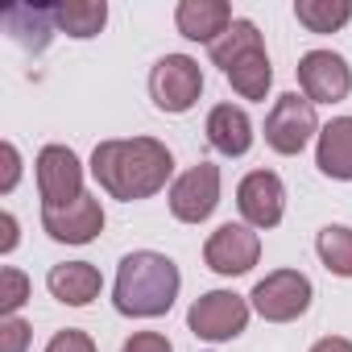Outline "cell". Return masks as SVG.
I'll return each instance as SVG.
<instances>
[{"label":"cell","mask_w":352,"mask_h":352,"mask_svg":"<svg viewBox=\"0 0 352 352\" xmlns=\"http://www.w3.org/2000/svg\"><path fill=\"white\" fill-rule=\"evenodd\" d=\"M30 340H34V327L25 319H17V315L0 319V352H25Z\"/></svg>","instance_id":"23"},{"label":"cell","mask_w":352,"mask_h":352,"mask_svg":"<svg viewBox=\"0 0 352 352\" xmlns=\"http://www.w3.org/2000/svg\"><path fill=\"white\" fill-rule=\"evenodd\" d=\"M208 145L224 157H245L253 149V120L236 104H216L208 112Z\"/></svg>","instance_id":"15"},{"label":"cell","mask_w":352,"mask_h":352,"mask_svg":"<svg viewBox=\"0 0 352 352\" xmlns=\"http://www.w3.org/2000/svg\"><path fill=\"white\" fill-rule=\"evenodd\" d=\"M187 327L195 340L204 344H224V340H236L245 327H249V302L232 290H208L191 302L187 311Z\"/></svg>","instance_id":"5"},{"label":"cell","mask_w":352,"mask_h":352,"mask_svg":"<svg viewBox=\"0 0 352 352\" xmlns=\"http://www.w3.org/2000/svg\"><path fill=\"white\" fill-rule=\"evenodd\" d=\"M42 228L58 245H91L104 232V208L96 195H83L67 208H42Z\"/></svg>","instance_id":"13"},{"label":"cell","mask_w":352,"mask_h":352,"mask_svg":"<svg viewBox=\"0 0 352 352\" xmlns=\"http://www.w3.org/2000/svg\"><path fill=\"white\" fill-rule=\"evenodd\" d=\"M179 265H174L170 257L162 253H129L116 270V286H112V302L120 315L129 319H157L174 307V298H179Z\"/></svg>","instance_id":"2"},{"label":"cell","mask_w":352,"mask_h":352,"mask_svg":"<svg viewBox=\"0 0 352 352\" xmlns=\"http://www.w3.org/2000/svg\"><path fill=\"white\" fill-rule=\"evenodd\" d=\"M0 232H5V236H0V253H13L17 249V220L9 212L0 216Z\"/></svg>","instance_id":"27"},{"label":"cell","mask_w":352,"mask_h":352,"mask_svg":"<svg viewBox=\"0 0 352 352\" xmlns=\"http://www.w3.org/2000/svg\"><path fill=\"white\" fill-rule=\"evenodd\" d=\"M0 157H5V179H0V191L9 195L17 187V179H21V153H17L13 141H5V145H0Z\"/></svg>","instance_id":"26"},{"label":"cell","mask_w":352,"mask_h":352,"mask_svg":"<svg viewBox=\"0 0 352 352\" xmlns=\"http://www.w3.org/2000/svg\"><path fill=\"white\" fill-rule=\"evenodd\" d=\"M311 352H352V340H344V336H323Z\"/></svg>","instance_id":"28"},{"label":"cell","mask_w":352,"mask_h":352,"mask_svg":"<svg viewBox=\"0 0 352 352\" xmlns=\"http://www.w3.org/2000/svg\"><path fill=\"white\" fill-rule=\"evenodd\" d=\"M216 204H220V166L212 162H195L170 187V212L183 224H204L216 212Z\"/></svg>","instance_id":"8"},{"label":"cell","mask_w":352,"mask_h":352,"mask_svg":"<svg viewBox=\"0 0 352 352\" xmlns=\"http://www.w3.org/2000/svg\"><path fill=\"white\" fill-rule=\"evenodd\" d=\"M38 195L42 208H67L75 199H83V166L75 157V149L67 145H46L38 153Z\"/></svg>","instance_id":"10"},{"label":"cell","mask_w":352,"mask_h":352,"mask_svg":"<svg viewBox=\"0 0 352 352\" xmlns=\"http://www.w3.org/2000/svg\"><path fill=\"white\" fill-rule=\"evenodd\" d=\"M298 87L311 104H340L352 91V71L336 50H311L298 58Z\"/></svg>","instance_id":"11"},{"label":"cell","mask_w":352,"mask_h":352,"mask_svg":"<svg viewBox=\"0 0 352 352\" xmlns=\"http://www.w3.org/2000/svg\"><path fill=\"white\" fill-rule=\"evenodd\" d=\"M0 25H5L25 50H46L50 34L58 30L54 25V5H9L5 13H0Z\"/></svg>","instance_id":"18"},{"label":"cell","mask_w":352,"mask_h":352,"mask_svg":"<svg viewBox=\"0 0 352 352\" xmlns=\"http://www.w3.org/2000/svg\"><path fill=\"white\" fill-rule=\"evenodd\" d=\"M174 25H179V34L191 38V42L216 46L232 25V9L224 0H183V5L174 9Z\"/></svg>","instance_id":"14"},{"label":"cell","mask_w":352,"mask_h":352,"mask_svg":"<svg viewBox=\"0 0 352 352\" xmlns=\"http://www.w3.org/2000/svg\"><path fill=\"white\" fill-rule=\"evenodd\" d=\"M149 96L170 116L191 112L199 104V96H204V71H199V63L191 54H166V58H157L153 71H149Z\"/></svg>","instance_id":"4"},{"label":"cell","mask_w":352,"mask_h":352,"mask_svg":"<svg viewBox=\"0 0 352 352\" xmlns=\"http://www.w3.org/2000/svg\"><path fill=\"white\" fill-rule=\"evenodd\" d=\"M319 133V116H315V104L298 91H286L274 100L270 116H265V145L282 157H294L307 149V141Z\"/></svg>","instance_id":"6"},{"label":"cell","mask_w":352,"mask_h":352,"mask_svg":"<svg viewBox=\"0 0 352 352\" xmlns=\"http://www.w3.org/2000/svg\"><path fill=\"white\" fill-rule=\"evenodd\" d=\"M46 286H50V294H54L58 302H67V307H87V302L100 298L104 278H100V270H96L91 261H63V265H54V270L46 274Z\"/></svg>","instance_id":"17"},{"label":"cell","mask_w":352,"mask_h":352,"mask_svg":"<svg viewBox=\"0 0 352 352\" xmlns=\"http://www.w3.org/2000/svg\"><path fill=\"white\" fill-rule=\"evenodd\" d=\"M174 174V157L157 137H129V141H100L91 153V179L120 204L149 199Z\"/></svg>","instance_id":"1"},{"label":"cell","mask_w":352,"mask_h":352,"mask_svg":"<svg viewBox=\"0 0 352 352\" xmlns=\"http://www.w3.org/2000/svg\"><path fill=\"white\" fill-rule=\"evenodd\" d=\"M315 166L336 183H352V116H336L319 129Z\"/></svg>","instance_id":"16"},{"label":"cell","mask_w":352,"mask_h":352,"mask_svg":"<svg viewBox=\"0 0 352 352\" xmlns=\"http://www.w3.org/2000/svg\"><path fill=\"white\" fill-rule=\"evenodd\" d=\"M294 17L311 34H336L352 21V5L348 0H294Z\"/></svg>","instance_id":"20"},{"label":"cell","mask_w":352,"mask_h":352,"mask_svg":"<svg viewBox=\"0 0 352 352\" xmlns=\"http://www.w3.org/2000/svg\"><path fill=\"white\" fill-rule=\"evenodd\" d=\"M204 261L208 270H216L220 278H241L261 261V236L249 224H220L208 245H204Z\"/></svg>","instance_id":"9"},{"label":"cell","mask_w":352,"mask_h":352,"mask_svg":"<svg viewBox=\"0 0 352 352\" xmlns=\"http://www.w3.org/2000/svg\"><path fill=\"white\" fill-rule=\"evenodd\" d=\"M236 208L249 228H278L286 212V187L274 170H253L236 187Z\"/></svg>","instance_id":"12"},{"label":"cell","mask_w":352,"mask_h":352,"mask_svg":"<svg viewBox=\"0 0 352 352\" xmlns=\"http://www.w3.org/2000/svg\"><path fill=\"white\" fill-rule=\"evenodd\" d=\"M315 249H319V261L327 265V274H336V278H352V228H344V224H327V228H319Z\"/></svg>","instance_id":"21"},{"label":"cell","mask_w":352,"mask_h":352,"mask_svg":"<svg viewBox=\"0 0 352 352\" xmlns=\"http://www.w3.org/2000/svg\"><path fill=\"white\" fill-rule=\"evenodd\" d=\"M25 298H30V278L21 270L5 265V270H0V315H5V319L17 315L25 307Z\"/></svg>","instance_id":"22"},{"label":"cell","mask_w":352,"mask_h":352,"mask_svg":"<svg viewBox=\"0 0 352 352\" xmlns=\"http://www.w3.org/2000/svg\"><path fill=\"white\" fill-rule=\"evenodd\" d=\"M46 352H96V340L87 331H79V327H67L46 344Z\"/></svg>","instance_id":"24"},{"label":"cell","mask_w":352,"mask_h":352,"mask_svg":"<svg viewBox=\"0 0 352 352\" xmlns=\"http://www.w3.org/2000/svg\"><path fill=\"white\" fill-rule=\"evenodd\" d=\"M120 352H174V348H170V340L162 331H133L120 344Z\"/></svg>","instance_id":"25"},{"label":"cell","mask_w":352,"mask_h":352,"mask_svg":"<svg viewBox=\"0 0 352 352\" xmlns=\"http://www.w3.org/2000/svg\"><path fill=\"white\" fill-rule=\"evenodd\" d=\"M253 311L270 323H290L298 315H307L315 290H311V278L298 274V270H274L265 274L257 286H253Z\"/></svg>","instance_id":"7"},{"label":"cell","mask_w":352,"mask_h":352,"mask_svg":"<svg viewBox=\"0 0 352 352\" xmlns=\"http://www.w3.org/2000/svg\"><path fill=\"white\" fill-rule=\"evenodd\" d=\"M212 63L224 71V79L232 83V91L241 100H265L270 83H274V67L261 42V30L245 17H236L228 25V34L212 46Z\"/></svg>","instance_id":"3"},{"label":"cell","mask_w":352,"mask_h":352,"mask_svg":"<svg viewBox=\"0 0 352 352\" xmlns=\"http://www.w3.org/2000/svg\"><path fill=\"white\" fill-rule=\"evenodd\" d=\"M108 21V5L104 0H54V25L67 34V38H96Z\"/></svg>","instance_id":"19"}]
</instances>
